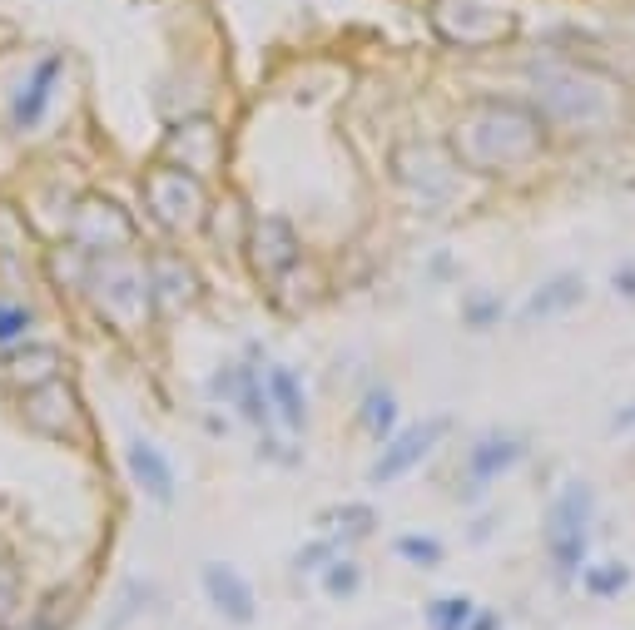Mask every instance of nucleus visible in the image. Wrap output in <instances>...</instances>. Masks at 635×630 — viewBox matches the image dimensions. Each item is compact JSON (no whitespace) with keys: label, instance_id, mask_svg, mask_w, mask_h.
I'll return each instance as SVG.
<instances>
[{"label":"nucleus","instance_id":"1a4fd4ad","mask_svg":"<svg viewBox=\"0 0 635 630\" xmlns=\"http://www.w3.org/2000/svg\"><path fill=\"white\" fill-rule=\"evenodd\" d=\"M70 239H75L80 253L100 258V253L125 249L129 239H134V224H129V214L115 204V199L85 194V199L75 204V214H70Z\"/></svg>","mask_w":635,"mask_h":630},{"label":"nucleus","instance_id":"6e6552de","mask_svg":"<svg viewBox=\"0 0 635 630\" xmlns=\"http://www.w3.org/2000/svg\"><path fill=\"white\" fill-rule=\"evenodd\" d=\"M20 422L40 437H80L85 432V407L65 378H50L45 387L20 392Z\"/></svg>","mask_w":635,"mask_h":630},{"label":"nucleus","instance_id":"f03ea898","mask_svg":"<svg viewBox=\"0 0 635 630\" xmlns=\"http://www.w3.org/2000/svg\"><path fill=\"white\" fill-rule=\"evenodd\" d=\"M85 298L95 303V313L105 323L134 333L149 318V273H139L134 263L115 258V253L85 258Z\"/></svg>","mask_w":635,"mask_h":630},{"label":"nucleus","instance_id":"6ab92c4d","mask_svg":"<svg viewBox=\"0 0 635 630\" xmlns=\"http://www.w3.org/2000/svg\"><path fill=\"white\" fill-rule=\"evenodd\" d=\"M229 382H234L239 412H244L254 427H268V392H263V378H258L254 368H239V373H229Z\"/></svg>","mask_w":635,"mask_h":630},{"label":"nucleus","instance_id":"4be33fe9","mask_svg":"<svg viewBox=\"0 0 635 630\" xmlns=\"http://www.w3.org/2000/svg\"><path fill=\"white\" fill-rule=\"evenodd\" d=\"M477 611H472V601H462V596H447V601H432L427 606V626L432 630H467Z\"/></svg>","mask_w":635,"mask_h":630},{"label":"nucleus","instance_id":"a211bd4d","mask_svg":"<svg viewBox=\"0 0 635 630\" xmlns=\"http://www.w3.org/2000/svg\"><path fill=\"white\" fill-rule=\"evenodd\" d=\"M581 293H586V283H581L576 273L546 278V283L531 293V303H526V318H551V313H566V308H576V303H581Z\"/></svg>","mask_w":635,"mask_h":630},{"label":"nucleus","instance_id":"9d476101","mask_svg":"<svg viewBox=\"0 0 635 630\" xmlns=\"http://www.w3.org/2000/svg\"><path fill=\"white\" fill-rule=\"evenodd\" d=\"M60 70H65L60 55H40V60L30 65V75L10 90V100H5V125L15 129V134H30V129L45 120V105H50V95H55V85H60Z\"/></svg>","mask_w":635,"mask_h":630},{"label":"nucleus","instance_id":"bb28decb","mask_svg":"<svg viewBox=\"0 0 635 630\" xmlns=\"http://www.w3.org/2000/svg\"><path fill=\"white\" fill-rule=\"evenodd\" d=\"M502 626V621H497V611H482V616H472V621H467V630H497Z\"/></svg>","mask_w":635,"mask_h":630},{"label":"nucleus","instance_id":"a878e982","mask_svg":"<svg viewBox=\"0 0 635 630\" xmlns=\"http://www.w3.org/2000/svg\"><path fill=\"white\" fill-rule=\"evenodd\" d=\"M353 586H358V566H353V561H328V566H323V591L353 596Z\"/></svg>","mask_w":635,"mask_h":630},{"label":"nucleus","instance_id":"b1692460","mask_svg":"<svg viewBox=\"0 0 635 630\" xmlns=\"http://www.w3.org/2000/svg\"><path fill=\"white\" fill-rule=\"evenodd\" d=\"M626 586H631V571L621 561H606V566H591L586 571V591L591 596H621Z\"/></svg>","mask_w":635,"mask_h":630},{"label":"nucleus","instance_id":"39448f33","mask_svg":"<svg viewBox=\"0 0 635 630\" xmlns=\"http://www.w3.org/2000/svg\"><path fill=\"white\" fill-rule=\"evenodd\" d=\"M536 95H541V110L566 125H591L611 110V90L591 75H576V70H541Z\"/></svg>","mask_w":635,"mask_h":630},{"label":"nucleus","instance_id":"5701e85b","mask_svg":"<svg viewBox=\"0 0 635 630\" xmlns=\"http://www.w3.org/2000/svg\"><path fill=\"white\" fill-rule=\"evenodd\" d=\"M35 323V313L20 298H0V348H15V338H25Z\"/></svg>","mask_w":635,"mask_h":630},{"label":"nucleus","instance_id":"dca6fc26","mask_svg":"<svg viewBox=\"0 0 635 630\" xmlns=\"http://www.w3.org/2000/svg\"><path fill=\"white\" fill-rule=\"evenodd\" d=\"M249 258H254V268L263 273V278H273V273L293 268V258H298L293 224H283V219H258L254 239H249Z\"/></svg>","mask_w":635,"mask_h":630},{"label":"nucleus","instance_id":"cd10ccee","mask_svg":"<svg viewBox=\"0 0 635 630\" xmlns=\"http://www.w3.org/2000/svg\"><path fill=\"white\" fill-rule=\"evenodd\" d=\"M616 422H621V427H635V407H626V412H621Z\"/></svg>","mask_w":635,"mask_h":630},{"label":"nucleus","instance_id":"7ed1b4c3","mask_svg":"<svg viewBox=\"0 0 635 630\" xmlns=\"http://www.w3.org/2000/svg\"><path fill=\"white\" fill-rule=\"evenodd\" d=\"M591 516H596V497L586 482H566L551 502V566L561 581H571L586 561V546H591Z\"/></svg>","mask_w":635,"mask_h":630},{"label":"nucleus","instance_id":"f3484780","mask_svg":"<svg viewBox=\"0 0 635 630\" xmlns=\"http://www.w3.org/2000/svg\"><path fill=\"white\" fill-rule=\"evenodd\" d=\"M263 392H268V412H278L288 432L308 427V397H303V382H298V373L288 363H273L263 373Z\"/></svg>","mask_w":635,"mask_h":630},{"label":"nucleus","instance_id":"0eeeda50","mask_svg":"<svg viewBox=\"0 0 635 630\" xmlns=\"http://www.w3.org/2000/svg\"><path fill=\"white\" fill-rule=\"evenodd\" d=\"M437 30L457 45H497L516 30V10L497 0H442L432 10Z\"/></svg>","mask_w":635,"mask_h":630},{"label":"nucleus","instance_id":"412c9836","mask_svg":"<svg viewBox=\"0 0 635 630\" xmlns=\"http://www.w3.org/2000/svg\"><path fill=\"white\" fill-rule=\"evenodd\" d=\"M397 556L402 561H412V566H442V541L437 536H422V531H407V536H397Z\"/></svg>","mask_w":635,"mask_h":630},{"label":"nucleus","instance_id":"f257e3e1","mask_svg":"<svg viewBox=\"0 0 635 630\" xmlns=\"http://www.w3.org/2000/svg\"><path fill=\"white\" fill-rule=\"evenodd\" d=\"M541 149H546L541 115L516 105V100H487V105L467 110L452 129L457 164L482 169V174H511V169L531 164Z\"/></svg>","mask_w":635,"mask_h":630},{"label":"nucleus","instance_id":"f8f14e48","mask_svg":"<svg viewBox=\"0 0 635 630\" xmlns=\"http://www.w3.org/2000/svg\"><path fill=\"white\" fill-rule=\"evenodd\" d=\"M199 581H204L209 606H214L224 621H234V626H254L258 601H254V586H249L244 571H234V566H224V561H209V566L199 571Z\"/></svg>","mask_w":635,"mask_h":630},{"label":"nucleus","instance_id":"aec40b11","mask_svg":"<svg viewBox=\"0 0 635 630\" xmlns=\"http://www.w3.org/2000/svg\"><path fill=\"white\" fill-rule=\"evenodd\" d=\"M363 427H368L373 437H382V442L397 432V397H392L387 387L363 392Z\"/></svg>","mask_w":635,"mask_h":630},{"label":"nucleus","instance_id":"9b49d317","mask_svg":"<svg viewBox=\"0 0 635 630\" xmlns=\"http://www.w3.org/2000/svg\"><path fill=\"white\" fill-rule=\"evenodd\" d=\"M442 422L437 417H427V422H412V427H402V432H392L387 437V447H382V457H378V467H373V482L378 487H387V482H397V477H407L437 442H442Z\"/></svg>","mask_w":635,"mask_h":630},{"label":"nucleus","instance_id":"393cba45","mask_svg":"<svg viewBox=\"0 0 635 630\" xmlns=\"http://www.w3.org/2000/svg\"><path fill=\"white\" fill-rule=\"evenodd\" d=\"M15 611H20V566L0 556V630L10 626Z\"/></svg>","mask_w":635,"mask_h":630},{"label":"nucleus","instance_id":"20e7f679","mask_svg":"<svg viewBox=\"0 0 635 630\" xmlns=\"http://www.w3.org/2000/svg\"><path fill=\"white\" fill-rule=\"evenodd\" d=\"M144 199H149L154 219H159L169 234H199V224H204V214H209L204 179L179 174V169H169V164H159V169L144 174Z\"/></svg>","mask_w":635,"mask_h":630},{"label":"nucleus","instance_id":"ddd939ff","mask_svg":"<svg viewBox=\"0 0 635 630\" xmlns=\"http://www.w3.org/2000/svg\"><path fill=\"white\" fill-rule=\"evenodd\" d=\"M60 368H65L60 348H50V343H25V348H5V358H0V382H5L10 392H30V387H45L50 378H60Z\"/></svg>","mask_w":635,"mask_h":630},{"label":"nucleus","instance_id":"423d86ee","mask_svg":"<svg viewBox=\"0 0 635 630\" xmlns=\"http://www.w3.org/2000/svg\"><path fill=\"white\" fill-rule=\"evenodd\" d=\"M164 164L179 169V174H194V179L219 174V164H224V129L214 125L209 115L174 120L164 129Z\"/></svg>","mask_w":635,"mask_h":630},{"label":"nucleus","instance_id":"2eb2a0df","mask_svg":"<svg viewBox=\"0 0 635 630\" xmlns=\"http://www.w3.org/2000/svg\"><path fill=\"white\" fill-rule=\"evenodd\" d=\"M521 457H526V437H516V432H482V442H477L472 457H467V477H472L477 487H487V482H497L502 472H511Z\"/></svg>","mask_w":635,"mask_h":630},{"label":"nucleus","instance_id":"4468645a","mask_svg":"<svg viewBox=\"0 0 635 630\" xmlns=\"http://www.w3.org/2000/svg\"><path fill=\"white\" fill-rule=\"evenodd\" d=\"M125 472H129V482H134L149 502H159V506L174 502V467H169V457H164L149 437H129Z\"/></svg>","mask_w":635,"mask_h":630}]
</instances>
